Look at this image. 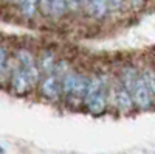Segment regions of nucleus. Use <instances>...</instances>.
Returning a JSON list of instances; mask_svg holds the SVG:
<instances>
[{"label": "nucleus", "mask_w": 155, "mask_h": 154, "mask_svg": "<svg viewBox=\"0 0 155 154\" xmlns=\"http://www.w3.org/2000/svg\"><path fill=\"white\" fill-rule=\"evenodd\" d=\"M88 80H90V76L70 70L61 80L62 95L71 103H84V97H85L87 87H88Z\"/></svg>", "instance_id": "obj_1"}, {"label": "nucleus", "mask_w": 155, "mask_h": 154, "mask_svg": "<svg viewBox=\"0 0 155 154\" xmlns=\"http://www.w3.org/2000/svg\"><path fill=\"white\" fill-rule=\"evenodd\" d=\"M9 86H11V91L16 95H25L36 87V83L20 66L16 64V67H12L9 75Z\"/></svg>", "instance_id": "obj_2"}, {"label": "nucleus", "mask_w": 155, "mask_h": 154, "mask_svg": "<svg viewBox=\"0 0 155 154\" xmlns=\"http://www.w3.org/2000/svg\"><path fill=\"white\" fill-rule=\"evenodd\" d=\"M16 61H17V66H20L25 72H27L37 86L42 76H41V70L37 67V61H36L34 55L28 48H19L16 51Z\"/></svg>", "instance_id": "obj_3"}, {"label": "nucleus", "mask_w": 155, "mask_h": 154, "mask_svg": "<svg viewBox=\"0 0 155 154\" xmlns=\"http://www.w3.org/2000/svg\"><path fill=\"white\" fill-rule=\"evenodd\" d=\"M39 94L48 101H58L62 95L61 91V81L54 75H45L39 81Z\"/></svg>", "instance_id": "obj_4"}, {"label": "nucleus", "mask_w": 155, "mask_h": 154, "mask_svg": "<svg viewBox=\"0 0 155 154\" xmlns=\"http://www.w3.org/2000/svg\"><path fill=\"white\" fill-rule=\"evenodd\" d=\"M132 101H134V106L140 111H147L150 106H152V100H150V95H149V91L146 87V83L143 80V75L140 73L138 80L132 89Z\"/></svg>", "instance_id": "obj_5"}, {"label": "nucleus", "mask_w": 155, "mask_h": 154, "mask_svg": "<svg viewBox=\"0 0 155 154\" xmlns=\"http://www.w3.org/2000/svg\"><path fill=\"white\" fill-rule=\"evenodd\" d=\"M109 86H106L104 89H101V91L93 95L90 100H87L84 104L87 108V111L92 114V115H101L102 112L106 111L107 104H109V100H110V94H109Z\"/></svg>", "instance_id": "obj_6"}, {"label": "nucleus", "mask_w": 155, "mask_h": 154, "mask_svg": "<svg viewBox=\"0 0 155 154\" xmlns=\"http://www.w3.org/2000/svg\"><path fill=\"white\" fill-rule=\"evenodd\" d=\"M110 94H112V97H113V103H115L116 109H118L120 112L129 114V112L134 109V101H132L130 92L126 91V89H124L120 83H118V86H116Z\"/></svg>", "instance_id": "obj_7"}, {"label": "nucleus", "mask_w": 155, "mask_h": 154, "mask_svg": "<svg viewBox=\"0 0 155 154\" xmlns=\"http://www.w3.org/2000/svg\"><path fill=\"white\" fill-rule=\"evenodd\" d=\"M88 16H92L93 19H104L109 14V5H107V0H88V3L84 9Z\"/></svg>", "instance_id": "obj_8"}, {"label": "nucleus", "mask_w": 155, "mask_h": 154, "mask_svg": "<svg viewBox=\"0 0 155 154\" xmlns=\"http://www.w3.org/2000/svg\"><path fill=\"white\" fill-rule=\"evenodd\" d=\"M140 76V72L134 66H124L120 72V84L126 89V91L132 92V89Z\"/></svg>", "instance_id": "obj_9"}, {"label": "nucleus", "mask_w": 155, "mask_h": 154, "mask_svg": "<svg viewBox=\"0 0 155 154\" xmlns=\"http://www.w3.org/2000/svg\"><path fill=\"white\" fill-rule=\"evenodd\" d=\"M56 64H58L56 56L51 53V51H44L42 56L37 61V67L41 70V73H44V76H45V75H53L54 73Z\"/></svg>", "instance_id": "obj_10"}, {"label": "nucleus", "mask_w": 155, "mask_h": 154, "mask_svg": "<svg viewBox=\"0 0 155 154\" xmlns=\"http://www.w3.org/2000/svg\"><path fill=\"white\" fill-rule=\"evenodd\" d=\"M17 8L23 19H34L39 11V0H17Z\"/></svg>", "instance_id": "obj_11"}, {"label": "nucleus", "mask_w": 155, "mask_h": 154, "mask_svg": "<svg viewBox=\"0 0 155 154\" xmlns=\"http://www.w3.org/2000/svg\"><path fill=\"white\" fill-rule=\"evenodd\" d=\"M68 6H67V0H51L50 5V17L53 19H61L67 14Z\"/></svg>", "instance_id": "obj_12"}, {"label": "nucleus", "mask_w": 155, "mask_h": 154, "mask_svg": "<svg viewBox=\"0 0 155 154\" xmlns=\"http://www.w3.org/2000/svg\"><path fill=\"white\" fill-rule=\"evenodd\" d=\"M141 75H143V80H144L146 87L149 91L150 100H152V103H155V70L153 69H146Z\"/></svg>", "instance_id": "obj_13"}, {"label": "nucleus", "mask_w": 155, "mask_h": 154, "mask_svg": "<svg viewBox=\"0 0 155 154\" xmlns=\"http://www.w3.org/2000/svg\"><path fill=\"white\" fill-rule=\"evenodd\" d=\"M8 73V50L3 44H0V80Z\"/></svg>", "instance_id": "obj_14"}, {"label": "nucleus", "mask_w": 155, "mask_h": 154, "mask_svg": "<svg viewBox=\"0 0 155 154\" xmlns=\"http://www.w3.org/2000/svg\"><path fill=\"white\" fill-rule=\"evenodd\" d=\"M50 5H51V0H39V9L47 17H50Z\"/></svg>", "instance_id": "obj_15"}, {"label": "nucleus", "mask_w": 155, "mask_h": 154, "mask_svg": "<svg viewBox=\"0 0 155 154\" xmlns=\"http://www.w3.org/2000/svg\"><path fill=\"white\" fill-rule=\"evenodd\" d=\"M107 5H109V11H120L124 6V0H107Z\"/></svg>", "instance_id": "obj_16"}, {"label": "nucleus", "mask_w": 155, "mask_h": 154, "mask_svg": "<svg viewBox=\"0 0 155 154\" xmlns=\"http://www.w3.org/2000/svg\"><path fill=\"white\" fill-rule=\"evenodd\" d=\"M67 6H68V11H71V12L81 11L79 9V5H78V0H67Z\"/></svg>", "instance_id": "obj_17"}, {"label": "nucleus", "mask_w": 155, "mask_h": 154, "mask_svg": "<svg viewBox=\"0 0 155 154\" xmlns=\"http://www.w3.org/2000/svg\"><path fill=\"white\" fill-rule=\"evenodd\" d=\"M129 3H130L134 8H141L144 3V0H129Z\"/></svg>", "instance_id": "obj_18"}, {"label": "nucleus", "mask_w": 155, "mask_h": 154, "mask_svg": "<svg viewBox=\"0 0 155 154\" xmlns=\"http://www.w3.org/2000/svg\"><path fill=\"white\" fill-rule=\"evenodd\" d=\"M87 3H88V0H78V5H79V9H81V11L85 9Z\"/></svg>", "instance_id": "obj_19"}, {"label": "nucleus", "mask_w": 155, "mask_h": 154, "mask_svg": "<svg viewBox=\"0 0 155 154\" xmlns=\"http://www.w3.org/2000/svg\"><path fill=\"white\" fill-rule=\"evenodd\" d=\"M0 3H5V5H16L17 0H0Z\"/></svg>", "instance_id": "obj_20"}, {"label": "nucleus", "mask_w": 155, "mask_h": 154, "mask_svg": "<svg viewBox=\"0 0 155 154\" xmlns=\"http://www.w3.org/2000/svg\"><path fill=\"white\" fill-rule=\"evenodd\" d=\"M5 152V148H2V146H0V154H3Z\"/></svg>", "instance_id": "obj_21"}]
</instances>
